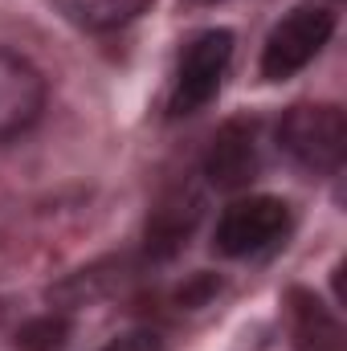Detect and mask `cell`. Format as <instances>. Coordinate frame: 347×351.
Wrapping results in <instances>:
<instances>
[{"mask_svg":"<svg viewBox=\"0 0 347 351\" xmlns=\"http://www.w3.org/2000/svg\"><path fill=\"white\" fill-rule=\"evenodd\" d=\"M200 213H204V200H200L192 188H176L172 196L160 200V208H156L152 221H147V250H152L156 258H172L176 250L192 237Z\"/></svg>","mask_w":347,"mask_h":351,"instance_id":"7","label":"cell"},{"mask_svg":"<svg viewBox=\"0 0 347 351\" xmlns=\"http://www.w3.org/2000/svg\"><path fill=\"white\" fill-rule=\"evenodd\" d=\"M58 12L66 21H74L78 29L90 33H106V29H119L127 21H135L152 0H53Z\"/></svg>","mask_w":347,"mask_h":351,"instance_id":"9","label":"cell"},{"mask_svg":"<svg viewBox=\"0 0 347 351\" xmlns=\"http://www.w3.org/2000/svg\"><path fill=\"white\" fill-rule=\"evenodd\" d=\"M98 351H164V343H160L156 331H127V335L110 339L106 348H98Z\"/></svg>","mask_w":347,"mask_h":351,"instance_id":"11","label":"cell"},{"mask_svg":"<svg viewBox=\"0 0 347 351\" xmlns=\"http://www.w3.org/2000/svg\"><path fill=\"white\" fill-rule=\"evenodd\" d=\"M70 343V319L66 315H37L16 327L12 348L16 351H62Z\"/></svg>","mask_w":347,"mask_h":351,"instance_id":"10","label":"cell"},{"mask_svg":"<svg viewBox=\"0 0 347 351\" xmlns=\"http://www.w3.org/2000/svg\"><path fill=\"white\" fill-rule=\"evenodd\" d=\"M192 4H217V0H192Z\"/></svg>","mask_w":347,"mask_h":351,"instance_id":"12","label":"cell"},{"mask_svg":"<svg viewBox=\"0 0 347 351\" xmlns=\"http://www.w3.org/2000/svg\"><path fill=\"white\" fill-rule=\"evenodd\" d=\"M278 147L311 176H327L344 164L347 119L335 102H298L278 123Z\"/></svg>","mask_w":347,"mask_h":351,"instance_id":"1","label":"cell"},{"mask_svg":"<svg viewBox=\"0 0 347 351\" xmlns=\"http://www.w3.org/2000/svg\"><path fill=\"white\" fill-rule=\"evenodd\" d=\"M290 233V204L278 196H241L233 200L213 233V250L225 258H254L274 250Z\"/></svg>","mask_w":347,"mask_h":351,"instance_id":"3","label":"cell"},{"mask_svg":"<svg viewBox=\"0 0 347 351\" xmlns=\"http://www.w3.org/2000/svg\"><path fill=\"white\" fill-rule=\"evenodd\" d=\"M233 62V33L229 29H204L200 37L188 41L176 66V86H172V114H196L217 98V90L229 74Z\"/></svg>","mask_w":347,"mask_h":351,"instance_id":"4","label":"cell"},{"mask_svg":"<svg viewBox=\"0 0 347 351\" xmlns=\"http://www.w3.org/2000/svg\"><path fill=\"white\" fill-rule=\"evenodd\" d=\"M261 172V152H258V123L250 119H229L208 152H204V176L213 188H225V192H241L250 188Z\"/></svg>","mask_w":347,"mask_h":351,"instance_id":"6","label":"cell"},{"mask_svg":"<svg viewBox=\"0 0 347 351\" xmlns=\"http://www.w3.org/2000/svg\"><path fill=\"white\" fill-rule=\"evenodd\" d=\"M331 33H335V12L327 4H315V0L294 4L270 29V37L261 45V78L265 82L294 78L298 70H307L323 53V45L331 41Z\"/></svg>","mask_w":347,"mask_h":351,"instance_id":"2","label":"cell"},{"mask_svg":"<svg viewBox=\"0 0 347 351\" xmlns=\"http://www.w3.org/2000/svg\"><path fill=\"white\" fill-rule=\"evenodd\" d=\"M45 110V78L41 70L12 53V49H0V143L25 135Z\"/></svg>","mask_w":347,"mask_h":351,"instance_id":"5","label":"cell"},{"mask_svg":"<svg viewBox=\"0 0 347 351\" xmlns=\"http://www.w3.org/2000/svg\"><path fill=\"white\" fill-rule=\"evenodd\" d=\"M290 331L298 351H344V327L339 319L311 294V290H290Z\"/></svg>","mask_w":347,"mask_h":351,"instance_id":"8","label":"cell"}]
</instances>
